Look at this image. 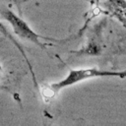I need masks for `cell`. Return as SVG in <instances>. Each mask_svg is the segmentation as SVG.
Instances as JSON below:
<instances>
[{"label":"cell","mask_w":126,"mask_h":126,"mask_svg":"<svg viewBox=\"0 0 126 126\" xmlns=\"http://www.w3.org/2000/svg\"><path fill=\"white\" fill-rule=\"evenodd\" d=\"M126 78V71H107L96 68H80L70 70L68 75L61 81L52 83L45 88L43 94L46 96H54L62 89L82 83L91 78Z\"/></svg>","instance_id":"cell-1"},{"label":"cell","mask_w":126,"mask_h":126,"mask_svg":"<svg viewBox=\"0 0 126 126\" xmlns=\"http://www.w3.org/2000/svg\"><path fill=\"white\" fill-rule=\"evenodd\" d=\"M0 18L10 24V26L13 29L14 33L17 34L20 38H22L24 40H28L30 42H32L40 47L44 46L40 40V38H42V37L39 34H37L28 25L27 22H25L20 16H18L16 13H14L9 8H7V7L0 8Z\"/></svg>","instance_id":"cell-2"}]
</instances>
